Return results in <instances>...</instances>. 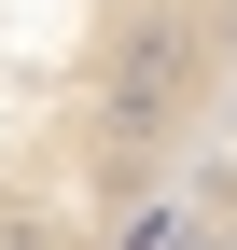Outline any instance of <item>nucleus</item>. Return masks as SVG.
I'll use <instances>...</instances> for the list:
<instances>
[{"label": "nucleus", "mask_w": 237, "mask_h": 250, "mask_svg": "<svg viewBox=\"0 0 237 250\" xmlns=\"http://www.w3.org/2000/svg\"><path fill=\"white\" fill-rule=\"evenodd\" d=\"M154 250H237V111H223V139L195 153V181H182V208L154 223Z\"/></svg>", "instance_id": "2"}, {"label": "nucleus", "mask_w": 237, "mask_h": 250, "mask_svg": "<svg viewBox=\"0 0 237 250\" xmlns=\"http://www.w3.org/2000/svg\"><path fill=\"white\" fill-rule=\"evenodd\" d=\"M237 111V0H0V250H154Z\"/></svg>", "instance_id": "1"}]
</instances>
